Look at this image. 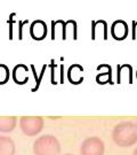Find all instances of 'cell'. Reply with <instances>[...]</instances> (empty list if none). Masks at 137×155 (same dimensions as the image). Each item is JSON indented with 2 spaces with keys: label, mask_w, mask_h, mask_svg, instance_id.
<instances>
[{
  "label": "cell",
  "mask_w": 137,
  "mask_h": 155,
  "mask_svg": "<svg viewBox=\"0 0 137 155\" xmlns=\"http://www.w3.org/2000/svg\"><path fill=\"white\" fill-rule=\"evenodd\" d=\"M112 139L119 147H132L137 144V123L125 121L118 123L112 131Z\"/></svg>",
  "instance_id": "cell-1"
},
{
  "label": "cell",
  "mask_w": 137,
  "mask_h": 155,
  "mask_svg": "<svg viewBox=\"0 0 137 155\" xmlns=\"http://www.w3.org/2000/svg\"><path fill=\"white\" fill-rule=\"evenodd\" d=\"M61 144L58 139L51 134L40 136L33 143L34 155H60Z\"/></svg>",
  "instance_id": "cell-2"
},
{
  "label": "cell",
  "mask_w": 137,
  "mask_h": 155,
  "mask_svg": "<svg viewBox=\"0 0 137 155\" xmlns=\"http://www.w3.org/2000/svg\"><path fill=\"white\" fill-rule=\"evenodd\" d=\"M20 127L27 137H34L42 131L45 121L40 116H23L20 118Z\"/></svg>",
  "instance_id": "cell-3"
},
{
  "label": "cell",
  "mask_w": 137,
  "mask_h": 155,
  "mask_svg": "<svg viewBox=\"0 0 137 155\" xmlns=\"http://www.w3.org/2000/svg\"><path fill=\"white\" fill-rule=\"evenodd\" d=\"M104 141L98 137H89L81 143L80 155H104Z\"/></svg>",
  "instance_id": "cell-4"
},
{
  "label": "cell",
  "mask_w": 137,
  "mask_h": 155,
  "mask_svg": "<svg viewBox=\"0 0 137 155\" xmlns=\"http://www.w3.org/2000/svg\"><path fill=\"white\" fill-rule=\"evenodd\" d=\"M128 32H129V28L128 24L122 20H117L111 24L110 28V33L112 36V38L115 40H125L128 37Z\"/></svg>",
  "instance_id": "cell-5"
},
{
  "label": "cell",
  "mask_w": 137,
  "mask_h": 155,
  "mask_svg": "<svg viewBox=\"0 0 137 155\" xmlns=\"http://www.w3.org/2000/svg\"><path fill=\"white\" fill-rule=\"evenodd\" d=\"M29 32H30V36L32 37V39H34V40H37V41L44 40L47 36V24L42 20L33 21L30 24Z\"/></svg>",
  "instance_id": "cell-6"
},
{
  "label": "cell",
  "mask_w": 137,
  "mask_h": 155,
  "mask_svg": "<svg viewBox=\"0 0 137 155\" xmlns=\"http://www.w3.org/2000/svg\"><path fill=\"white\" fill-rule=\"evenodd\" d=\"M27 72H29V69H27L26 66H24V64H17L13 69V71H11L13 81L16 84H18V85H23V84L27 83V81H29Z\"/></svg>",
  "instance_id": "cell-7"
},
{
  "label": "cell",
  "mask_w": 137,
  "mask_h": 155,
  "mask_svg": "<svg viewBox=\"0 0 137 155\" xmlns=\"http://www.w3.org/2000/svg\"><path fill=\"white\" fill-rule=\"evenodd\" d=\"M16 146L8 136H0V155H15Z\"/></svg>",
  "instance_id": "cell-8"
},
{
  "label": "cell",
  "mask_w": 137,
  "mask_h": 155,
  "mask_svg": "<svg viewBox=\"0 0 137 155\" xmlns=\"http://www.w3.org/2000/svg\"><path fill=\"white\" fill-rule=\"evenodd\" d=\"M107 23L103 21V20H99V21H94L92 23V39L96 40L97 36L102 35V38L106 40L107 39Z\"/></svg>",
  "instance_id": "cell-9"
},
{
  "label": "cell",
  "mask_w": 137,
  "mask_h": 155,
  "mask_svg": "<svg viewBox=\"0 0 137 155\" xmlns=\"http://www.w3.org/2000/svg\"><path fill=\"white\" fill-rule=\"evenodd\" d=\"M83 68L80 64H72L67 70V81L73 85L82 83L83 81Z\"/></svg>",
  "instance_id": "cell-10"
},
{
  "label": "cell",
  "mask_w": 137,
  "mask_h": 155,
  "mask_svg": "<svg viewBox=\"0 0 137 155\" xmlns=\"http://www.w3.org/2000/svg\"><path fill=\"white\" fill-rule=\"evenodd\" d=\"M51 39L57 40V39H66L65 37V22L62 20L53 21L51 22Z\"/></svg>",
  "instance_id": "cell-11"
},
{
  "label": "cell",
  "mask_w": 137,
  "mask_h": 155,
  "mask_svg": "<svg viewBox=\"0 0 137 155\" xmlns=\"http://www.w3.org/2000/svg\"><path fill=\"white\" fill-rule=\"evenodd\" d=\"M17 125V117L15 116H0V132H11Z\"/></svg>",
  "instance_id": "cell-12"
},
{
  "label": "cell",
  "mask_w": 137,
  "mask_h": 155,
  "mask_svg": "<svg viewBox=\"0 0 137 155\" xmlns=\"http://www.w3.org/2000/svg\"><path fill=\"white\" fill-rule=\"evenodd\" d=\"M125 81L132 83V68L130 64L118 66V83H122Z\"/></svg>",
  "instance_id": "cell-13"
},
{
  "label": "cell",
  "mask_w": 137,
  "mask_h": 155,
  "mask_svg": "<svg viewBox=\"0 0 137 155\" xmlns=\"http://www.w3.org/2000/svg\"><path fill=\"white\" fill-rule=\"evenodd\" d=\"M65 37L66 39L71 38L73 40L77 39V23L76 21L69 20L65 22Z\"/></svg>",
  "instance_id": "cell-14"
},
{
  "label": "cell",
  "mask_w": 137,
  "mask_h": 155,
  "mask_svg": "<svg viewBox=\"0 0 137 155\" xmlns=\"http://www.w3.org/2000/svg\"><path fill=\"white\" fill-rule=\"evenodd\" d=\"M9 77H11L9 68L6 64L0 63V85H4L7 83L9 81Z\"/></svg>",
  "instance_id": "cell-15"
},
{
  "label": "cell",
  "mask_w": 137,
  "mask_h": 155,
  "mask_svg": "<svg viewBox=\"0 0 137 155\" xmlns=\"http://www.w3.org/2000/svg\"><path fill=\"white\" fill-rule=\"evenodd\" d=\"M96 82L101 85H104L106 83H112L111 82V67L109 68V70L107 71H103L98 74L97 76H96Z\"/></svg>",
  "instance_id": "cell-16"
},
{
  "label": "cell",
  "mask_w": 137,
  "mask_h": 155,
  "mask_svg": "<svg viewBox=\"0 0 137 155\" xmlns=\"http://www.w3.org/2000/svg\"><path fill=\"white\" fill-rule=\"evenodd\" d=\"M134 155H137V148L135 150V152H134Z\"/></svg>",
  "instance_id": "cell-17"
},
{
  "label": "cell",
  "mask_w": 137,
  "mask_h": 155,
  "mask_svg": "<svg viewBox=\"0 0 137 155\" xmlns=\"http://www.w3.org/2000/svg\"><path fill=\"white\" fill-rule=\"evenodd\" d=\"M64 155H73V154H64Z\"/></svg>",
  "instance_id": "cell-18"
},
{
  "label": "cell",
  "mask_w": 137,
  "mask_h": 155,
  "mask_svg": "<svg viewBox=\"0 0 137 155\" xmlns=\"http://www.w3.org/2000/svg\"><path fill=\"white\" fill-rule=\"evenodd\" d=\"M136 77H137V71H136Z\"/></svg>",
  "instance_id": "cell-19"
}]
</instances>
